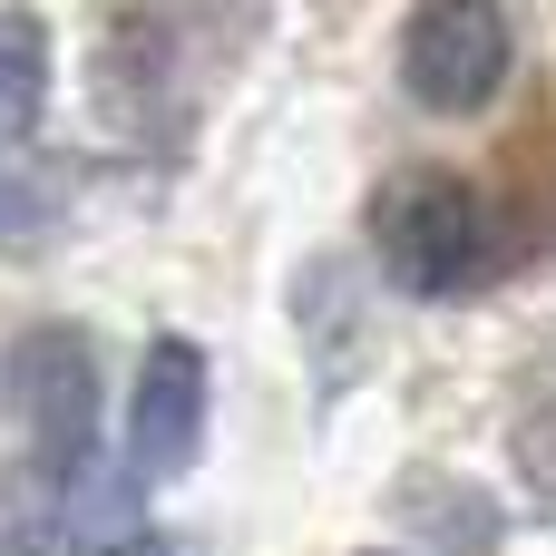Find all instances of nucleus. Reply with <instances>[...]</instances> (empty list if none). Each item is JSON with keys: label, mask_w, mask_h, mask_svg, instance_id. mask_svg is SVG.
<instances>
[{"label": "nucleus", "mask_w": 556, "mask_h": 556, "mask_svg": "<svg viewBox=\"0 0 556 556\" xmlns=\"http://www.w3.org/2000/svg\"><path fill=\"white\" fill-rule=\"evenodd\" d=\"M98 556H176V547H166V538H147V528H137V538H117V547H98Z\"/></svg>", "instance_id": "nucleus-9"}, {"label": "nucleus", "mask_w": 556, "mask_h": 556, "mask_svg": "<svg viewBox=\"0 0 556 556\" xmlns=\"http://www.w3.org/2000/svg\"><path fill=\"white\" fill-rule=\"evenodd\" d=\"M117 538H137V479L117 469H98V450L88 459H10L0 469V556H98L117 547Z\"/></svg>", "instance_id": "nucleus-2"}, {"label": "nucleus", "mask_w": 556, "mask_h": 556, "mask_svg": "<svg viewBox=\"0 0 556 556\" xmlns=\"http://www.w3.org/2000/svg\"><path fill=\"white\" fill-rule=\"evenodd\" d=\"M518 469H528V479L556 498V410H538V420L518 430Z\"/></svg>", "instance_id": "nucleus-8"}, {"label": "nucleus", "mask_w": 556, "mask_h": 556, "mask_svg": "<svg viewBox=\"0 0 556 556\" xmlns=\"http://www.w3.org/2000/svg\"><path fill=\"white\" fill-rule=\"evenodd\" d=\"M39 108H49V20L0 10V147H29Z\"/></svg>", "instance_id": "nucleus-6"}, {"label": "nucleus", "mask_w": 556, "mask_h": 556, "mask_svg": "<svg viewBox=\"0 0 556 556\" xmlns=\"http://www.w3.org/2000/svg\"><path fill=\"white\" fill-rule=\"evenodd\" d=\"M0 410L29 459H88L98 450V352L78 323H29L0 352Z\"/></svg>", "instance_id": "nucleus-3"}, {"label": "nucleus", "mask_w": 556, "mask_h": 556, "mask_svg": "<svg viewBox=\"0 0 556 556\" xmlns=\"http://www.w3.org/2000/svg\"><path fill=\"white\" fill-rule=\"evenodd\" d=\"M205 410H215V362H205V342L156 332L147 362H137V401H127V479L147 489V479L195 469V450H205Z\"/></svg>", "instance_id": "nucleus-5"}, {"label": "nucleus", "mask_w": 556, "mask_h": 556, "mask_svg": "<svg viewBox=\"0 0 556 556\" xmlns=\"http://www.w3.org/2000/svg\"><path fill=\"white\" fill-rule=\"evenodd\" d=\"M59 225H68V176L59 166H29L20 147H0V254L49 244Z\"/></svg>", "instance_id": "nucleus-7"}, {"label": "nucleus", "mask_w": 556, "mask_h": 556, "mask_svg": "<svg viewBox=\"0 0 556 556\" xmlns=\"http://www.w3.org/2000/svg\"><path fill=\"white\" fill-rule=\"evenodd\" d=\"M518 68V29L498 0H420L401 29V88L430 117H479Z\"/></svg>", "instance_id": "nucleus-4"}, {"label": "nucleus", "mask_w": 556, "mask_h": 556, "mask_svg": "<svg viewBox=\"0 0 556 556\" xmlns=\"http://www.w3.org/2000/svg\"><path fill=\"white\" fill-rule=\"evenodd\" d=\"M371 556H391V547H371Z\"/></svg>", "instance_id": "nucleus-10"}, {"label": "nucleus", "mask_w": 556, "mask_h": 556, "mask_svg": "<svg viewBox=\"0 0 556 556\" xmlns=\"http://www.w3.org/2000/svg\"><path fill=\"white\" fill-rule=\"evenodd\" d=\"M371 254H381V274H391L401 293L440 303V293H459V283L479 274V254H489V205L469 195V176L410 166V176H391L381 205H371Z\"/></svg>", "instance_id": "nucleus-1"}]
</instances>
